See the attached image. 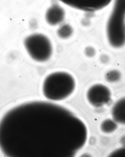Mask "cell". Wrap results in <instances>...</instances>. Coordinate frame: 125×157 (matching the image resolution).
<instances>
[{
    "mask_svg": "<svg viewBox=\"0 0 125 157\" xmlns=\"http://www.w3.org/2000/svg\"><path fill=\"white\" fill-rule=\"evenodd\" d=\"M87 139L86 126L80 118L50 102L22 104L0 121V149L9 157H73Z\"/></svg>",
    "mask_w": 125,
    "mask_h": 157,
    "instance_id": "cell-1",
    "label": "cell"
},
{
    "mask_svg": "<svg viewBox=\"0 0 125 157\" xmlns=\"http://www.w3.org/2000/svg\"><path fill=\"white\" fill-rule=\"evenodd\" d=\"M76 83L74 77L63 71L52 73L43 81V94L46 99L53 101L64 100L74 91Z\"/></svg>",
    "mask_w": 125,
    "mask_h": 157,
    "instance_id": "cell-2",
    "label": "cell"
},
{
    "mask_svg": "<svg viewBox=\"0 0 125 157\" xmlns=\"http://www.w3.org/2000/svg\"><path fill=\"white\" fill-rule=\"evenodd\" d=\"M107 34L109 44L119 48L125 44V0H115L107 22Z\"/></svg>",
    "mask_w": 125,
    "mask_h": 157,
    "instance_id": "cell-3",
    "label": "cell"
},
{
    "mask_svg": "<svg viewBox=\"0 0 125 157\" xmlns=\"http://www.w3.org/2000/svg\"><path fill=\"white\" fill-rule=\"evenodd\" d=\"M28 54L35 61L45 62L50 59L53 52L51 43L47 36L34 33L26 37L24 41Z\"/></svg>",
    "mask_w": 125,
    "mask_h": 157,
    "instance_id": "cell-4",
    "label": "cell"
},
{
    "mask_svg": "<svg viewBox=\"0 0 125 157\" xmlns=\"http://www.w3.org/2000/svg\"><path fill=\"white\" fill-rule=\"evenodd\" d=\"M67 6L76 10L93 13L107 7L112 0H59Z\"/></svg>",
    "mask_w": 125,
    "mask_h": 157,
    "instance_id": "cell-5",
    "label": "cell"
},
{
    "mask_svg": "<svg viewBox=\"0 0 125 157\" xmlns=\"http://www.w3.org/2000/svg\"><path fill=\"white\" fill-rule=\"evenodd\" d=\"M110 92L107 87L96 84L90 87L87 91L86 98L89 103L95 107L101 106L109 99Z\"/></svg>",
    "mask_w": 125,
    "mask_h": 157,
    "instance_id": "cell-6",
    "label": "cell"
},
{
    "mask_svg": "<svg viewBox=\"0 0 125 157\" xmlns=\"http://www.w3.org/2000/svg\"><path fill=\"white\" fill-rule=\"evenodd\" d=\"M65 17V12L62 7L58 5L51 6L45 14V19L51 26H55L63 21Z\"/></svg>",
    "mask_w": 125,
    "mask_h": 157,
    "instance_id": "cell-7",
    "label": "cell"
},
{
    "mask_svg": "<svg viewBox=\"0 0 125 157\" xmlns=\"http://www.w3.org/2000/svg\"><path fill=\"white\" fill-rule=\"evenodd\" d=\"M73 29L69 24H64L60 26L57 31L58 36L62 39H67L73 33Z\"/></svg>",
    "mask_w": 125,
    "mask_h": 157,
    "instance_id": "cell-8",
    "label": "cell"
},
{
    "mask_svg": "<svg viewBox=\"0 0 125 157\" xmlns=\"http://www.w3.org/2000/svg\"><path fill=\"white\" fill-rule=\"evenodd\" d=\"M121 75L120 72L117 70H112L107 73L106 75L107 80L110 82H115L120 78Z\"/></svg>",
    "mask_w": 125,
    "mask_h": 157,
    "instance_id": "cell-9",
    "label": "cell"
},
{
    "mask_svg": "<svg viewBox=\"0 0 125 157\" xmlns=\"http://www.w3.org/2000/svg\"><path fill=\"white\" fill-rule=\"evenodd\" d=\"M96 51L93 47L88 46L86 47L85 50V54L87 57L92 58L95 56Z\"/></svg>",
    "mask_w": 125,
    "mask_h": 157,
    "instance_id": "cell-10",
    "label": "cell"
},
{
    "mask_svg": "<svg viewBox=\"0 0 125 157\" xmlns=\"http://www.w3.org/2000/svg\"><path fill=\"white\" fill-rule=\"evenodd\" d=\"M109 58L108 56L103 55L100 57V60L103 63H107L109 61Z\"/></svg>",
    "mask_w": 125,
    "mask_h": 157,
    "instance_id": "cell-11",
    "label": "cell"
}]
</instances>
